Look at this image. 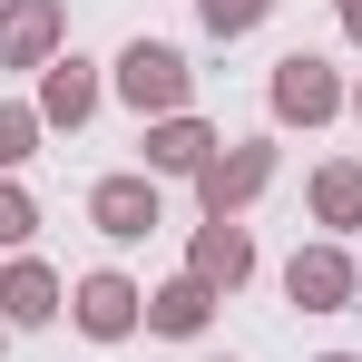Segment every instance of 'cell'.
Listing matches in <instances>:
<instances>
[{
	"label": "cell",
	"instance_id": "1",
	"mask_svg": "<svg viewBox=\"0 0 362 362\" xmlns=\"http://www.w3.org/2000/svg\"><path fill=\"white\" fill-rule=\"evenodd\" d=\"M118 98L137 108V118H147V108H186V59L167 49V40H137V49L118 59Z\"/></svg>",
	"mask_w": 362,
	"mask_h": 362
},
{
	"label": "cell",
	"instance_id": "2",
	"mask_svg": "<svg viewBox=\"0 0 362 362\" xmlns=\"http://www.w3.org/2000/svg\"><path fill=\"white\" fill-rule=\"evenodd\" d=\"M284 294L303 313H343L353 303V255H333V245H303L294 264H284Z\"/></svg>",
	"mask_w": 362,
	"mask_h": 362
},
{
	"label": "cell",
	"instance_id": "3",
	"mask_svg": "<svg viewBox=\"0 0 362 362\" xmlns=\"http://www.w3.org/2000/svg\"><path fill=\"white\" fill-rule=\"evenodd\" d=\"M264 177H274V147H235V157L196 167V196H206V216H235L245 196H264Z\"/></svg>",
	"mask_w": 362,
	"mask_h": 362
},
{
	"label": "cell",
	"instance_id": "4",
	"mask_svg": "<svg viewBox=\"0 0 362 362\" xmlns=\"http://www.w3.org/2000/svg\"><path fill=\"white\" fill-rule=\"evenodd\" d=\"M333 108H343V88H333L323 59H303V49L274 59V118H303V127H313V118H333Z\"/></svg>",
	"mask_w": 362,
	"mask_h": 362
},
{
	"label": "cell",
	"instance_id": "5",
	"mask_svg": "<svg viewBox=\"0 0 362 362\" xmlns=\"http://www.w3.org/2000/svg\"><path fill=\"white\" fill-rule=\"evenodd\" d=\"M88 216H98V235L137 245L147 226H157V186H147V177H98V196H88Z\"/></svg>",
	"mask_w": 362,
	"mask_h": 362
},
{
	"label": "cell",
	"instance_id": "6",
	"mask_svg": "<svg viewBox=\"0 0 362 362\" xmlns=\"http://www.w3.org/2000/svg\"><path fill=\"white\" fill-rule=\"evenodd\" d=\"M59 40V0H10L0 10V69H40Z\"/></svg>",
	"mask_w": 362,
	"mask_h": 362
},
{
	"label": "cell",
	"instance_id": "7",
	"mask_svg": "<svg viewBox=\"0 0 362 362\" xmlns=\"http://www.w3.org/2000/svg\"><path fill=\"white\" fill-rule=\"evenodd\" d=\"M137 313H147V294H137L127 274H88V284H78V333H98V343H118Z\"/></svg>",
	"mask_w": 362,
	"mask_h": 362
},
{
	"label": "cell",
	"instance_id": "8",
	"mask_svg": "<svg viewBox=\"0 0 362 362\" xmlns=\"http://www.w3.org/2000/svg\"><path fill=\"white\" fill-rule=\"evenodd\" d=\"M245 274H255V245H245V226L206 216V235H196V284H245Z\"/></svg>",
	"mask_w": 362,
	"mask_h": 362
},
{
	"label": "cell",
	"instance_id": "9",
	"mask_svg": "<svg viewBox=\"0 0 362 362\" xmlns=\"http://www.w3.org/2000/svg\"><path fill=\"white\" fill-rule=\"evenodd\" d=\"M98 108V78H88V59H49V78H40V118L49 127H78Z\"/></svg>",
	"mask_w": 362,
	"mask_h": 362
},
{
	"label": "cell",
	"instance_id": "10",
	"mask_svg": "<svg viewBox=\"0 0 362 362\" xmlns=\"http://www.w3.org/2000/svg\"><path fill=\"white\" fill-rule=\"evenodd\" d=\"M59 313V274L49 264H10L0 274V323H49Z\"/></svg>",
	"mask_w": 362,
	"mask_h": 362
},
{
	"label": "cell",
	"instance_id": "11",
	"mask_svg": "<svg viewBox=\"0 0 362 362\" xmlns=\"http://www.w3.org/2000/svg\"><path fill=\"white\" fill-rule=\"evenodd\" d=\"M206 157H216V137H206L196 118H167L157 137H147V167H167V177H196Z\"/></svg>",
	"mask_w": 362,
	"mask_h": 362
},
{
	"label": "cell",
	"instance_id": "12",
	"mask_svg": "<svg viewBox=\"0 0 362 362\" xmlns=\"http://www.w3.org/2000/svg\"><path fill=\"white\" fill-rule=\"evenodd\" d=\"M206 313H216V284H196V274L167 284V294H147V323L157 333H206Z\"/></svg>",
	"mask_w": 362,
	"mask_h": 362
},
{
	"label": "cell",
	"instance_id": "13",
	"mask_svg": "<svg viewBox=\"0 0 362 362\" xmlns=\"http://www.w3.org/2000/svg\"><path fill=\"white\" fill-rule=\"evenodd\" d=\"M313 216L323 226H362V167H323L313 177Z\"/></svg>",
	"mask_w": 362,
	"mask_h": 362
},
{
	"label": "cell",
	"instance_id": "14",
	"mask_svg": "<svg viewBox=\"0 0 362 362\" xmlns=\"http://www.w3.org/2000/svg\"><path fill=\"white\" fill-rule=\"evenodd\" d=\"M196 10H206V30H216V40H245V30H255L274 0H196Z\"/></svg>",
	"mask_w": 362,
	"mask_h": 362
},
{
	"label": "cell",
	"instance_id": "15",
	"mask_svg": "<svg viewBox=\"0 0 362 362\" xmlns=\"http://www.w3.org/2000/svg\"><path fill=\"white\" fill-rule=\"evenodd\" d=\"M30 137H40V108H0V167H20Z\"/></svg>",
	"mask_w": 362,
	"mask_h": 362
},
{
	"label": "cell",
	"instance_id": "16",
	"mask_svg": "<svg viewBox=\"0 0 362 362\" xmlns=\"http://www.w3.org/2000/svg\"><path fill=\"white\" fill-rule=\"evenodd\" d=\"M30 226H40V216H30V196H20V186H0V245H30Z\"/></svg>",
	"mask_w": 362,
	"mask_h": 362
},
{
	"label": "cell",
	"instance_id": "17",
	"mask_svg": "<svg viewBox=\"0 0 362 362\" xmlns=\"http://www.w3.org/2000/svg\"><path fill=\"white\" fill-rule=\"evenodd\" d=\"M343 30H353V40H362V0H343Z\"/></svg>",
	"mask_w": 362,
	"mask_h": 362
},
{
	"label": "cell",
	"instance_id": "18",
	"mask_svg": "<svg viewBox=\"0 0 362 362\" xmlns=\"http://www.w3.org/2000/svg\"><path fill=\"white\" fill-rule=\"evenodd\" d=\"M353 108H362V88H353Z\"/></svg>",
	"mask_w": 362,
	"mask_h": 362
},
{
	"label": "cell",
	"instance_id": "19",
	"mask_svg": "<svg viewBox=\"0 0 362 362\" xmlns=\"http://www.w3.org/2000/svg\"><path fill=\"white\" fill-rule=\"evenodd\" d=\"M333 362H353V353H333Z\"/></svg>",
	"mask_w": 362,
	"mask_h": 362
}]
</instances>
